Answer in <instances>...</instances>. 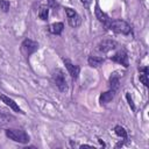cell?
<instances>
[{
    "label": "cell",
    "mask_w": 149,
    "mask_h": 149,
    "mask_svg": "<svg viewBox=\"0 0 149 149\" xmlns=\"http://www.w3.org/2000/svg\"><path fill=\"white\" fill-rule=\"evenodd\" d=\"M51 78H52V81L54 84L56 85V87L61 91V92H66L69 86H68V80L65 78V73L62 69H56L52 71V74H51Z\"/></svg>",
    "instance_id": "obj_1"
},
{
    "label": "cell",
    "mask_w": 149,
    "mask_h": 149,
    "mask_svg": "<svg viewBox=\"0 0 149 149\" xmlns=\"http://www.w3.org/2000/svg\"><path fill=\"white\" fill-rule=\"evenodd\" d=\"M5 134L8 139L19 142V143H27L29 142V136L28 134L22 130V129H15V128H8L5 130Z\"/></svg>",
    "instance_id": "obj_2"
},
{
    "label": "cell",
    "mask_w": 149,
    "mask_h": 149,
    "mask_svg": "<svg viewBox=\"0 0 149 149\" xmlns=\"http://www.w3.org/2000/svg\"><path fill=\"white\" fill-rule=\"evenodd\" d=\"M108 28L111 30H113L116 34H122V35H128L132 31V27L128 22L123 21V20H114L111 21L108 24Z\"/></svg>",
    "instance_id": "obj_3"
},
{
    "label": "cell",
    "mask_w": 149,
    "mask_h": 149,
    "mask_svg": "<svg viewBox=\"0 0 149 149\" xmlns=\"http://www.w3.org/2000/svg\"><path fill=\"white\" fill-rule=\"evenodd\" d=\"M37 49H38V43L30 38H26L21 43V52L26 58H29V56L34 54Z\"/></svg>",
    "instance_id": "obj_4"
},
{
    "label": "cell",
    "mask_w": 149,
    "mask_h": 149,
    "mask_svg": "<svg viewBox=\"0 0 149 149\" xmlns=\"http://www.w3.org/2000/svg\"><path fill=\"white\" fill-rule=\"evenodd\" d=\"M65 14H66V16H68V22H69V24H70L71 27L77 28V27L80 26V23H81V17H80V15H79L74 9L66 7V8H65Z\"/></svg>",
    "instance_id": "obj_5"
},
{
    "label": "cell",
    "mask_w": 149,
    "mask_h": 149,
    "mask_svg": "<svg viewBox=\"0 0 149 149\" xmlns=\"http://www.w3.org/2000/svg\"><path fill=\"white\" fill-rule=\"evenodd\" d=\"M115 48H116V42L113 41V40H102L97 45L98 51L104 52V54H106V52H108V51H111V50H113Z\"/></svg>",
    "instance_id": "obj_6"
},
{
    "label": "cell",
    "mask_w": 149,
    "mask_h": 149,
    "mask_svg": "<svg viewBox=\"0 0 149 149\" xmlns=\"http://www.w3.org/2000/svg\"><path fill=\"white\" fill-rule=\"evenodd\" d=\"M63 62H64V64H65V68H66L69 74L71 76V78H72V79H77L78 76H79V72H80V68H79L78 65H74L73 63H71L69 59L63 58Z\"/></svg>",
    "instance_id": "obj_7"
},
{
    "label": "cell",
    "mask_w": 149,
    "mask_h": 149,
    "mask_svg": "<svg viewBox=\"0 0 149 149\" xmlns=\"http://www.w3.org/2000/svg\"><path fill=\"white\" fill-rule=\"evenodd\" d=\"M0 99L2 100V102L5 104V105H7L9 108H12L14 112H17V113H21V114H24V112L20 108V106L12 99V98H9V97H7V95H5V94H0Z\"/></svg>",
    "instance_id": "obj_8"
},
{
    "label": "cell",
    "mask_w": 149,
    "mask_h": 149,
    "mask_svg": "<svg viewBox=\"0 0 149 149\" xmlns=\"http://www.w3.org/2000/svg\"><path fill=\"white\" fill-rule=\"evenodd\" d=\"M112 61H114V62L123 65L125 68H127L129 65V63H128V56H127V52L125 50H120L114 56H112Z\"/></svg>",
    "instance_id": "obj_9"
},
{
    "label": "cell",
    "mask_w": 149,
    "mask_h": 149,
    "mask_svg": "<svg viewBox=\"0 0 149 149\" xmlns=\"http://www.w3.org/2000/svg\"><path fill=\"white\" fill-rule=\"evenodd\" d=\"M94 13H95V16H97V19L102 23V24H105L107 28H108V24H109V22H111V20H109V17L107 16V14L106 13H104L101 9H100V7L97 5L95 6V9H94Z\"/></svg>",
    "instance_id": "obj_10"
},
{
    "label": "cell",
    "mask_w": 149,
    "mask_h": 149,
    "mask_svg": "<svg viewBox=\"0 0 149 149\" xmlns=\"http://www.w3.org/2000/svg\"><path fill=\"white\" fill-rule=\"evenodd\" d=\"M114 97H115V91H114V90H109V91L104 92V93L100 94V97H99V101H100L101 105H106V104L111 102L112 99H113Z\"/></svg>",
    "instance_id": "obj_11"
},
{
    "label": "cell",
    "mask_w": 149,
    "mask_h": 149,
    "mask_svg": "<svg viewBox=\"0 0 149 149\" xmlns=\"http://www.w3.org/2000/svg\"><path fill=\"white\" fill-rule=\"evenodd\" d=\"M64 29V24L62 22H55L48 26V31L54 35H61Z\"/></svg>",
    "instance_id": "obj_12"
},
{
    "label": "cell",
    "mask_w": 149,
    "mask_h": 149,
    "mask_svg": "<svg viewBox=\"0 0 149 149\" xmlns=\"http://www.w3.org/2000/svg\"><path fill=\"white\" fill-rule=\"evenodd\" d=\"M87 63L92 68H99L102 63H104V58L102 57H99V56H88L87 58Z\"/></svg>",
    "instance_id": "obj_13"
},
{
    "label": "cell",
    "mask_w": 149,
    "mask_h": 149,
    "mask_svg": "<svg viewBox=\"0 0 149 149\" xmlns=\"http://www.w3.org/2000/svg\"><path fill=\"white\" fill-rule=\"evenodd\" d=\"M13 119H14V118H13L12 115H9V114H7V113L0 111V127H5V126H7L8 123L12 122Z\"/></svg>",
    "instance_id": "obj_14"
},
{
    "label": "cell",
    "mask_w": 149,
    "mask_h": 149,
    "mask_svg": "<svg viewBox=\"0 0 149 149\" xmlns=\"http://www.w3.org/2000/svg\"><path fill=\"white\" fill-rule=\"evenodd\" d=\"M109 87H111V90H114L115 92H116V90L119 88V84H120V78H119V76H116L115 73H113L111 77H109Z\"/></svg>",
    "instance_id": "obj_15"
},
{
    "label": "cell",
    "mask_w": 149,
    "mask_h": 149,
    "mask_svg": "<svg viewBox=\"0 0 149 149\" xmlns=\"http://www.w3.org/2000/svg\"><path fill=\"white\" fill-rule=\"evenodd\" d=\"M139 70H140V72H142L140 74V80L142 81V84L144 86H148L149 85V80H148V68L144 66V68H140Z\"/></svg>",
    "instance_id": "obj_16"
},
{
    "label": "cell",
    "mask_w": 149,
    "mask_h": 149,
    "mask_svg": "<svg viewBox=\"0 0 149 149\" xmlns=\"http://www.w3.org/2000/svg\"><path fill=\"white\" fill-rule=\"evenodd\" d=\"M114 133H115L119 137H121V139H123V140H127V139H128V136H127V130H126L122 126H115V127H114Z\"/></svg>",
    "instance_id": "obj_17"
},
{
    "label": "cell",
    "mask_w": 149,
    "mask_h": 149,
    "mask_svg": "<svg viewBox=\"0 0 149 149\" xmlns=\"http://www.w3.org/2000/svg\"><path fill=\"white\" fill-rule=\"evenodd\" d=\"M38 16L41 20H48L49 17V7L48 6H41L38 10Z\"/></svg>",
    "instance_id": "obj_18"
},
{
    "label": "cell",
    "mask_w": 149,
    "mask_h": 149,
    "mask_svg": "<svg viewBox=\"0 0 149 149\" xmlns=\"http://www.w3.org/2000/svg\"><path fill=\"white\" fill-rule=\"evenodd\" d=\"M0 9L2 10V12H8V9H9V2L7 1V0H0Z\"/></svg>",
    "instance_id": "obj_19"
},
{
    "label": "cell",
    "mask_w": 149,
    "mask_h": 149,
    "mask_svg": "<svg viewBox=\"0 0 149 149\" xmlns=\"http://www.w3.org/2000/svg\"><path fill=\"white\" fill-rule=\"evenodd\" d=\"M126 98H127V101H128V104H129V106L132 107V109H133V111H135V105H134V102H133V99H132V95H130L129 93H126Z\"/></svg>",
    "instance_id": "obj_20"
},
{
    "label": "cell",
    "mask_w": 149,
    "mask_h": 149,
    "mask_svg": "<svg viewBox=\"0 0 149 149\" xmlns=\"http://www.w3.org/2000/svg\"><path fill=\"white\" fill-rule=\"evenodd\" d=\"M80 2H81L86 8H88L90 5H91V2H92V0H80Z\"/></svg>",
    "instance_id": "obj_21"
},
{
    "label": "cell",
    "mask_w": 149,
    "mask_h": 149,
    "mask_svg": "<svg viewBox=\"0 0 149 149\" xmlns=\"http://www.w3.org/2000/svg\"><path fill=\"white\" fill-rule=\"evenodd\" d=\"M48 2H49V5H50L51 7H55V1H54V0H48Z\"/></svg>",
    "instance_id": "obj_22"
}]
</instances>
